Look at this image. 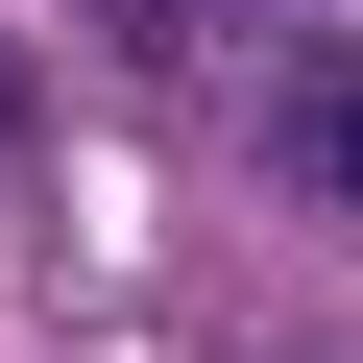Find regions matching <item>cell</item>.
I'll list each match as a JSON object with an SVG mask.
<instances>
[{
  "label": "cell",
  "mask_w": 363,
  "mask_h": 363,
  "mask_svg": "<svg viewBox=\"0 0 363 363\" xmlns=\"http://www.w3.org/2000/svg\"><path fill=\"white\" fill-rule=\"evenodd\" d=\"M267 169L315 218H363V49H267Z\"/></svg>",
  "instance_id": "1"
}]
</instances>
